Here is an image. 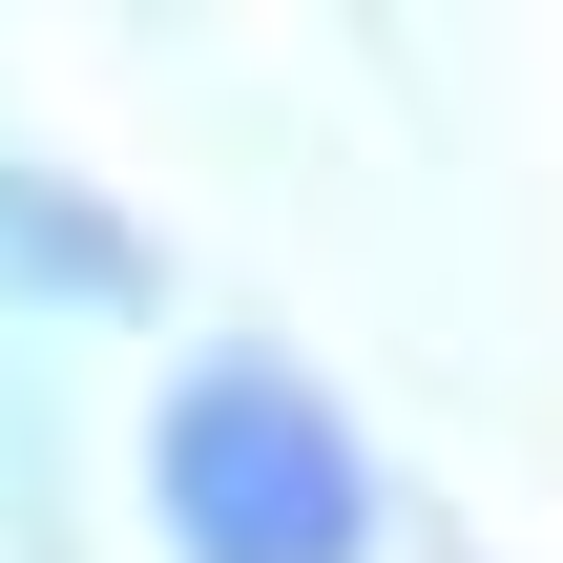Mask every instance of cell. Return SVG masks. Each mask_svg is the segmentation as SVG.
<instances>
[{
    "label": "cell",
    "mask_w": 563,
    "mask_h": 563,
    "mask_svg": "<svg viewBox=\"0 0 563 563\" xmlns=\"http://www.w3.org/2000/svg\"><path fill=\"white\" fill-rule=\"evenodd\" d=\"M167 481L209 501V563H313L355 522V460L292 418V376H209V397L167 418Z\"/></svg>",
    "instance_id": "cell-1"
}]
</instances>
